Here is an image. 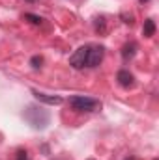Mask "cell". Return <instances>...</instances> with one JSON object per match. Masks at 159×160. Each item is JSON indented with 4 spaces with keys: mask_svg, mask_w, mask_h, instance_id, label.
I'll use <instances>...</instances> for the list:
<instances>
[{
    "mask_svg": "<svg viewBox=\"0 0 159 160\" xmlns=\"http://www.w3.org/2000/svg\"><path fill=\"white\" fill-rule=\"evenodd\" d=\"M32 95L36 97V101H40L43 104H51V106H58L64 102V99L60 95H49V93H43V91H38V89H32Z\"/></svg>",
    "mask_w": 159,
    "mask_h": 160,
    "instance_id": "5",
    "label": "cell"
},
{
    "mask_svg": "<svg viewBox=\"0 0 159 160\" xmlns=\"http://www.w3.org/2000/svg\"><path fill=\"white\" fill-rule=\"evenodd\" d=\"M105 47L101 45H88V56H86V67H97L103 62Z\"/></svg>",
    "mask_w": 159,
    "mask_h": 160,
    "instance_id": "3",
    "label": "cell"
},
{
    "mask_svg": "<svg viewBox=\"0 0 159 160\" xmlns=\"http://www.w3.org/2000/svg\"><path fill=\"white\" fill-rule=\"evenodd\" d=\"M25 21H28V22H32V24H41V22H43V17L34 15V13H25Z\"/></svg>",
    "mask_w": 159,
    "mask_h": 160,
    "instance_id": "9",
    "label": "cell"
},
{
    "mask_svg": "<svg viewBox=\"0 0 159 160\" xmlns=\"http://www.w3.org/2000/svg\"><path fill=\"white\" fill-rule=\"evenodd\" d=\"M127 160H129V158H127Z\"/></svg>",
    "mask_w": 159,
    "mask_h": 160,
    "instance_id": "15",
    "label": "cell"
},
{
    "mask_svg": "<svg viewBox=\"0 0 159 160\" xmlns=\"http://www.w3.org/2000/svg\"><path fill=\"white\" fill-rule=\"evenodd\" d=\"M69 106L75 110V112H84V114H90V112H97L101 108V102L97 99H92V97H84V95H73L69 97Z\"/></svg>",
    "mask_w": 159,
    "mask_h": 160,
    "instance_id": "2",
    "label": "cell"
},
{
    "mask_svg": "<svg viewBox=\"0 0 159 160\" xmlns=\"http://www.w3.org/2000/svg\"><path fill=\"white\" fill-rule=\"evenodd\" d=\"M94 26H96V32L103 34V32H105V19H103V17H97L96 22H94Z\"/></svg>",
    "mask_w": 159,
    "mask_h": 160,
    "instance_id": "11",
    "label": "cell"
},
{
    "mask_svg": "<svg viewBox=\"0 0 159 160\" xmlns=\"http://www.w3.org/2000/svg\"><path fill=\"white\" fill-rule=\"evenodd\" d=\"M137 43L135 41H129V43H125L123 47H122V58H123V62H129V60H133L135 58V54H137Z\"/></svg>",
    "mask_w": 159,
    "mask_h": 160,
    "instance_id": "7",
    "label": "cell"
},
{
    "mask_svg": "<svg viewBox=\"0 0 159 160\" xmlns=\"http://www.w3.org/2000/svg\"><path fill=\"white\" fill-rule=\"evenodd\" d=\"M116 80H118L120 86L125 88V89H129V88L135 86V77H133V73H129L127 69H120L118 73H116Z\"/></svg>",
    "mask_w": 159,
    "mask_h": 160,
    "instance_id": "6",
    "label": "cell"
},
{
    "mask_svg": "<svg viewBox=\"0 0 159 160\" xmlns=\"http://www.w3.org/2000/svg\"><path fill=\"white\" fill-rule=\"evenodd\" d=\"M15 160H30V155L26 149H19L17 155H15Z\"/></svg>",
    "mask_w": 159,
    "mask_h": 160,
    "instance_id": "12",
    "label": "cell"
},
{
    "mask_svg": "<svg viewBox=\"0 0 159 160\" xmlns=\"http://www.w3.org/2000/svg\"><path fill=\"white\" fill-rule=\"evenodd\" d=\"M86 56H88V45L79 47L71 56H69V65L73 69H84L86 67Z\"/></svg>",
    "mask_w": 159,
    "mask_h": 160,
    "instance_id": "4",
    "label": "cell"
},
{
    "mask_svg": "<svg viewBox=\"0 0 159 160\" xmlns=\"http://www.w3.org/2000/svg\"><path fill=\"white\" fill-rule=\"evenodd\" d=\"M30 65H32L34 69H40L41 65H43V56H40V54L32 56V58H30Z\"/></svg>",
    "mask_w": 159,
    "mask_h": 160,
    "instance_id": "10",
    "label": "cell"
},
{
    "mask_svg": "<svg viewBox=\"0 0 159 160\" xmlns=\"http://www.w3.org/2000/svg\"><path fill=\"white\" fill-rule=\"evenodd\" d=\"M142 36H144V38H152V36H156V22H154V19H146V21H144Z\"/></svg>",
    "mask_w": 159,
    "mask_h": 160,
    "instance_id": "8",
    "label": "cell"
},
{
    "mask_svg": "<svg viewBox=\"0 0 159 160\" xmlns=\"http://www.w3.org/2000/svg\"><path fill=\"white\" fill-rule=\"evenodd\" d=\"M139 2H140V4H146V2H150V0H139Z\"/></svg>",
    "mask_w": 159,
    "mask_h": 160,
    "instance_id": "13",
    "label": "cell"
},
{
    "mask_svg": "<svg viewBox=\"0 0 159 160\" xmlns=\"http://www.w3.org/2000/svg\"><path fill=\"white\" fill-rule=\"evenodd\" d=\"M25 2H38V0H25Z\"/></svg>",
    "mask_w": 159,
    "mask_h": 160,
    "instance_id": "14",
    "label": "cell"
},
{
    "mask_svg": "<svg viewBox=\"0 0 159 160\" xmlns=\"http://www.w3.org/2000/svg\"><path fill=\"white\" fill-rule=\"evenodd\" d=\"M23 118H25V121H26L32 128H36V130L47 128V125L51 123V114H49L45 108L34 106V104H28V106L25 108Z\"/></svg>",
    "mask_w": 159,
    "mask_h": 160,
    "instance_id": "1",
    "label": "cell"
}]
</instances>
